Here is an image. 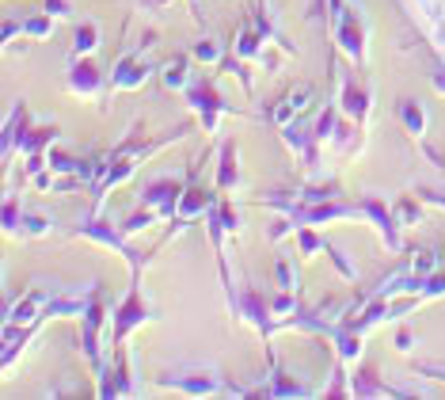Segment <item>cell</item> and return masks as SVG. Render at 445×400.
<instances>
[{
	"instance_id": "1",
	"label": "cell",
	"mask_w": 445,
	"mask_h": 400,
	"mask_svg": "<svg viewBox=\"0 0 445 400\" xmlns=\"http://www.w3.org/2000/svg\"><path fill=\"white\" fill-rule=\"evenodd\" d=\"M42 301H46L42 294H31V297H27V301H20V305H15V309H12V320H31V313L39 309Z\"/></svg>"
},
{
	"instance_id": "2",
	"label": "cell",
	"mask_w": 445,
	"mask_h": 400,
	"mask_svg": "<svg viewBox=\"0 0 445 400\" xmlns=\"http://www.w3.org/2000/svg\"><path fill=\"white\" fill-rule=\"evenodd\" d=\"M88 46H96V31H92V27H84V31L77 35V50H88Z\"/></svg>"
},
{
	"instance_id": "3",
	"label": "cell",
	"mask_w": 445,
	"mask_h": 400,
	"mask_svg": "<svg viewBox=\"0 0 445 400\" xmlns=\"http://www.w3.org/2000/svg\"><path fill=\"white\" fill-rule=\"evenodd\" d=\"M430 267H434L430 252H422V259H415V271H419V275H426V271H430Z\"/></svg>"
},
{
	"instance_id": "4",
	"label": "cell",
	"mask_w": 445,
	"mask_h": 400,
	"mask_svg": "<svg viewBox=\"0 0 445 400\" xmlns=\"http://www.w3.org/2000/svg\"><path fill=\"white\" fill-rule=\"evenodd\" d=\"M168 85H183V65H172V69H168Z\"/></svg>"
},
{
	"instance_id": "5",
	"label": "cell",
	"mask_w": 445,
	"mask_h": 400,
	"mask_svg": "<svg viewBox=\"0 0 445 400\" xmlns=\"http://www.w3.org/2000/svg\"><path fill=\"white\" fill-rule=\"evenodd\" d=\"M403 115H407V123H411L415 130H419V126H422V115H419V111H415V107H407V111H403Z\"/></svg>"
},
{
	"instance_id": "6",
	"label": "cell",
	"mask_w": 445,
	"mask_h": 400,
	"mask_svg": "<svg viewBox=\"0 0 445 400\" xmlns=\"http://www.w3.org/2000/svg\"><path fill=\"white\" fill-rule=\"evenodd\" d=\"M346 107L350 111H362V96H358V92H346Z\"/></svg>"
}]
</instances>
